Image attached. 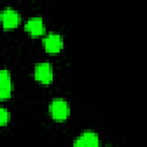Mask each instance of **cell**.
Segmentation results:
<instances>
[{"label": "cell", "instance_id": "7", "mask_svg": "<svg viewBox=\"0 0 147 147\" xmlns=\"http://www.w3.org/2000/svg\"><path fill=\"white\" fill-rule=\"evenodd\" d=\"M75 146H92L96 147L100 145V138L98 133L93 131H85L83 132L74 142Z\"/></svg>", "mask_w": 147, "mask_h": 147}, {"label": "cell", "instance_id": "2", "mask_svg": "<svg viewBox=\"0 0 147 147\" xmlns=\"http://www.w3.org/2000/svg\"><path fill=\"white\" fill-rule=\"evenodd\" d=\"M34 78L41 84H51L54 78L53 67L48 62H40L34 67Z\"/></svg>", "mask_w": 147, "mask_h": 147}, {"label": "cell", "instance_id": "1", "mask_svg": "<svg viewBox=\"0 0 147 147\" xmlns=\"http://www.w3.org/2000/svg\"><path fill=\"white\" fill-rule=\"evenodd\" d=\"M49 114L54 121H65L70 115V106L68 101L62 98L53 99L49 103Z\"/></svg>", "mask_w": 147, "mask_h": 147}, {"label": "cell", "instance_id": "8", "mask_svg": "<svg viewBox=\"0 0 147 147\" xmlns=\"http://www.w3.org/2000/svg\"><path fill=\"white\" fill-rule=\"evenodd\" d=\"M9 119H10L9 111H8L5 107L0 106V126H5V125H7L8 122H9Z\"/></svg>", "mask_w": 147, "mask_h": 147}, {"label": "cell", "instance_id": "4", "mask_svg": "<svg viewBox=\"0 0 147 147\" xmlns=\"http://www.w3.org/2000/svg\"><path fill=\"white\" fill-rule=\"evenodd\" d=\"M0 21L5 30H13L20 24L21 15L13 8H5L0 13Z\"/></svg>", "mask_w": 147, "mask_h": 147}, {"label": "cell", "instance_id": "6", "mask_svg": "<svg viewBox=\"0 0 147 147\" xmlns=\"http://www.w3.org/2000/svg\"><path fill=\"white\" fill-rule=\"evenodd\" d=\"M24 29L28 33H30L32 37H39L42 36L45 32V23L41 17H31L26 21Z\"/></svg>", "mask_w": 147, "mask_h": 147}, {"label": "cell", "instance_id": "5", "mask_svg": "<svg viewBox=\"0 0 147 147\" xmlns=\"http://www.w3.org/2000/svg\"><path fill=\"white\" fill-rule=\"evenodd\" d=\"M13 92V80L7 69H0V100L10 98Z\"/></svg>", "mask_w": 147, "mask_h": 147}, {"label": "cell", "instance_id": "3", "mask_svg": "<svg viewBox=\"0 0 147 147\" xmlns=\"http://www.w3.org/2000/svg\"><path fill=\"white\" fill-rule=\"evenodd\" d=\"M42 46L47 53L57 54L63 48V38L59 33L51 32L42 38Z\"/></svg>", "mask_w": 147, "mask_h": 147}]
</instances>
